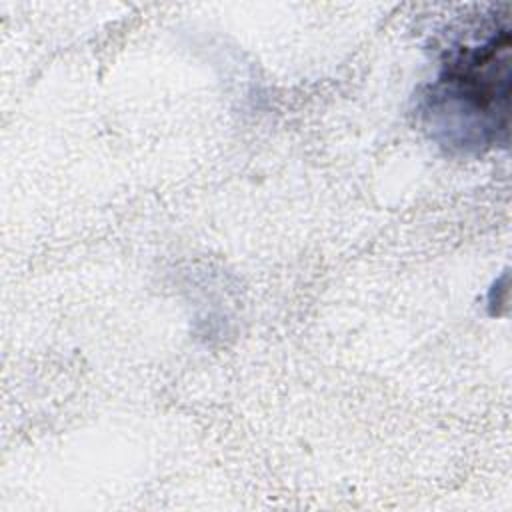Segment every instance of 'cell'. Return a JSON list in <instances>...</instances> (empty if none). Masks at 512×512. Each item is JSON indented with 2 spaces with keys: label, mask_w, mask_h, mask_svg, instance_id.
<instances>
[{
  "label": "cell",
  "mask_w": 512,
  "mask_h": 512,
  "mask_svg": "<svg viewBox=\"0 0 512 512\" xmlns=\"http://www.w3.org/2000/svg\"><path fill=\"white\" fill-rule=\"evenodd\" d=\"M510 26L504 20L478 42H464L442 62L420 98L430 138L456 154H478L508 140Z\"/></svg>",
  "instance_id": "1"
}]
</instances>
